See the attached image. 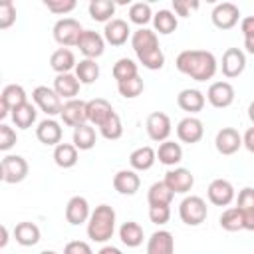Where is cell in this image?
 Wrapping results in <instances>:
<instances>
[{"label": "cell", "instance_id": "1", "mask_svg": "<svg viewBox=\"0 0 254 254\" xmlns=\"http://www.w3.org/2000/svg\"><path fill=\"white\" fill-rule=\"evenodd\" d=\"M175 65L181 73L189 75L194 81L212 79L218 69V62H216L214 54L206 52V50H185L177 56Z\"/></svg>", "mask_w": 254, "mask_h": 254}, {"label": "cell", "instance_id": "2", "mask_svg": "<svg viewBox=\"0 0 254 254\" xmlns=\"http://www.w3.org/2000/svg\"><path fill=\"white\" fill-rule=\"evenodd\" d=\"M131 48H133V52H135V56L143 67L155 71V69H161L165 65V54L159 46V38H157L155 30L139 28L137 32H133Z\"/></svg>", "mask_w": 254, "mask_h": 254}, {"label": "cell", "instance_id": "3", "mask_svg": "<svg viewBox=\"0 0 254 254\" xmlns=\"http://www.w3.org/2000/svg\"><path fill=\"white\" fill-rule=\"evenodd\" d=\"M115 220L117 214L113 206L109 204L95 206V210H91V216L87 220V236L93 242H107L115 232Z\"/></svg>", "mask_w": 254, "mask_h": 254}, {"label": "cell", "instance_id": "4", "mask_svg": "<svg viewBox=\"0 0 254 254\" xmlns=\"http://www.w3.org/2000/svg\"><path fill=\"white\" fill-rule=\"evenodd\" d=\"M179 216L181 220L187 224V226H198L206 220L208 216V208H206V202L202 196H196V194H190V196H185L179 204Z\"/></svg>", "mask_w": 254, "mask_h": 254}, {"label": "cell", "instance_id": "5", "mask_svg": "<svg viewBox=\"0 0 254 254\" xmlns=\"http://www.w3.org/2000/svg\"><path fill=\"white\" fill-rule=\"evenodd\" d=\"M28 177V161L22 155H6L0 163V179L8 185L22 183Z\"/></svg>", "mask_w": 254, "mask_h": 254}, {"label": "cell", "instance_id": "6", "mask_svg": "<svg viewBox=\"0 0 254 254\" xmlns=\"http://www.w3.org/2000/svg\"><path fill=\"white\" fill-rule=\"evenodd\" d=\"M81 32H83V28L75 18H62L54 24V40L62 48L77 46V40H79Z\"/></svg>", "mask_w": 254, "mask_h": 254}, {"label": "cell", "instance_id": "7", "mask_svg": "<svg viewBox=\"0 0 254 254\" xmlns=\"http://www.w3.org/2000/svg\"><path fill=\"white\" fill-rule=\"evenodd\" d=\"M32 99L34 103L48 115V117H54V115H60L62 113V97L54 91V87H48V85H38L34 91H32Z\"/></svg>", "mask_w": 254, "mask_h": 254}, {"label": "cell", "instance_id": "8", "mask_svg": "<svg viewBox=\"0 0 254 254\" xmlns=\"http://www.w3.org/2000/svg\"><path fill=\"white\" fill-rule=\"evenodd\" d=\"M145 129H147V135H149L151 141L163 143V141H169V135L173 131V125H171V119H169L167 113L153 111V113H149V117L145 121Z\"/></svg>", "mask_w": 254, "mask_h": 254}, {"label": "cell", "instance_id": "9", "mask_svg": "<svg viewBox=\"0 0 254 254\" xmlns=\"http://www.w3.org/2000/svg\"><path fill=\"white\" fill-rule=\"evenodd\" d=\"M28 103V95H26V89L18 83H10L2 89V95H0V119H4L8 113H12L14 109H18L20 105Z\"/></svg>", "mask_w": 254, "mask_h": 254}, {"label": "cell", "instance_id": "10", "mask_svg": "<svg viewBox=\"0 0 254 254\" xmlns=\"http://www.w3.org/2000/svg\"><path fill=\"white\" fill-rule=\"evenodd\" d=\"M77 48L87 60H97L105 52V38L95 30H83L77 40Z\"/></svg>", "mask_w": 254, "mask_h": 254}, {"label": "cell", "instance_id": "11", "mask_svg": "<svg viewBox=\"0 0 254 254\" xmlns=\"http://www.w3.org/2000/svg\"><path fill=\"white\" fill-rule=\"evenodd\" d=\"M64 125L67 127H79V125H85L89 123L87 121V101H81V99H69L64 103L62 107V113H60Z\"/></svg>", "mask_w": 254, "mask_h": 254}, {"label": "cell", "instance_id": "12", "mask_svg": "<svg viewBox=\"0 0 254 254\" xmlns=\"http://www.w3.org/2000/svg\"><path fill=\"white\" fill-rule=\"evenodd\" d=\"M210 18H212V24H214L218 30H230V28H234V26L238 24V20H240V10H238V6L232 4V2H220V4L214 6Z\"/></svg>", "mask_w": 254, "mask_h": 254}, {"label": "cell", "instance_id": "13", "mask_svg": "<svg viewBox=\"0 0 254 254\" xmlns=\"http://www.w3.org/2000/svg\"><path fill=\"white\" fill-rule=\"evenodd\" d=\"M206 196L216 206H228L234 200L236 192H234V187H232L230 181H226V179H214L208 185V189H206Z\"/></svg>", "mask_w": 254, "mask_h": 254}, {"label": "cell", "instance_id": "14", "mask_svg": "<svg viewBox=\"0 0 254 254\" xmlns=\"http://www.w3.org/2000/svg\"><path fill=\"white\" fill-rule=\"evenodd\" d=\"M206 99L212 107L224 109V107L232 105V101H234V87L228 81H214L206 89Z\"/></svg>", "mask_w": 254, "mask_h": 254}, {"label": "cell", "instance_id": "15", "mask_svg": "<svg viewBox=\"0 0 254 254\" xmlns=\"http://www.w3.org/2000/svg\"><path fill=\"white\" fill-rule=\"evenodd\" d=\"M202 135H204V125L198 117L189 115L177 123V137L183 143H189V145L198 143L202 139Z\"/></svg>", "mask_w": 254, "mask_h": 254}, {"label": "cell", "instance_id": "16", "mask_svg": "<svg viewBox=\"0 0 254 254\" xmlns=\"http://www.w3.org/2000/svg\"><path fill=\"white\" fill-rule=\"evenodd\" d=\"M163 181L167 183V187H169L173 192H179V194L189 192V190L192 189V185H194L192 173H190L189 169H185V167H175V169L167 171Z\"/></svg>", "mask_w": 254, "mask_h": 254}, {"label": "cell", "instance_id": "17", "mask_svg": "<svg viewBox=\"0 0 254 254\" xmlns=\"http://www.w3.org/2000/svg\"><path fill=\"white\" fill-rule=\"evenodd\" d=\"M214 147L220 155H234L242 147V135L234 127H222L214 137Z\"/></svg>", "mask_w": 254, "mask_h": 254}, {"label": "cell", "instance_id": "18", "mask_svg": "<svg viewBox=\"0 0 254 254\" xmlns=\"http://www.w3.org/2000/svg\"><path fill=\"white\" fill-rule=\"evenodd\" d=\"M89 216H91V210H89V202H87L85 196L75 194V196H71L67 200V204H65V220L69 224L79 226V224L87 222Z\"/></svg>", "mask_w": 254, "mask_h": 254}, {"label": "cell", "instance_id": "19", "mask_svg": "<svg viewBox=\"0 0 254 254\" xmlns=\"http://www.w3.org/2000/svg\"><path fill=\"white\" fill-rule=\"evenodd\" d=\"M220 67H222V73L226 77H230V79L232 77H238L244 71V67H246V56H244V52L240 48H228L222 54Z\"/></svg>", "mask_w": 254, "mask_h": 254}, {"label": "cell", "instance_id": "20", "mask_svg": "<svg viewBox=\"0 0 254 254\" xmlns=\"http://www.w3.org/2000/svg\"><path fill=\"white\" fill-rule=\"evenodd\" d=\"M131 36H133V34H131L129 24H127L125 20H121V18H113V20L107 22L105 28H103V38H105V42L111 44V46H123Z\"/></svg>", "mask_w": 254, "mask_h": 254}, {"label": "cell", "instance_id": "21", "mask_svg": "<svg viewBox=\"0 0 254 254\" xmlns=\"http://www.w3.org/2000/svg\"><path fill=\"white\" fill-rule=\"evenodd\" d=\"M62 135H64V131H62L60 123L56 119H52V117L40 121L38 127H36L38 141L44 143V145H48V147H58L62 143Z\"/></svg>", "mask_w": 254, "mask_h": 254}, {"label": "cell", "instance_id": "22", "mask_svg": "<svg viewBox=\"0 0 254 254\" xmlns=\"http://www.w3.org/2000/svg\"><path fill=\"white\" fill-rule=\"evenodd\" d=\"M141 187V179L137 175V171L133 169H121L113 175V189L119 192V194H135Z\"/></svg>", "mask_w": 254, "mask_h": 254}, {"label": "cell", "instance_id": "23", "mask_svg": "<svg viewBox=\"0 0 254 254\" xmlns=\"http://www.w3.org/2000/svg\"><path fill=\"white\" fill-rule=\"evenodd\" d=\"M206 99H204V93L198 91V89H192V87H187V89H181L179 95H177V105L187 111V113H198L202 111Z\"/></svg>", "mask_w": 254, "mask_h": 254}, {"label": "cell", "instance_id": "24", "mask_svg": "<svg viewBox=\"0 0 254 254\" xmlns=\"http://www.w3.org/2000/svg\"><path fill=\"white\" fill-rule=\"evenodd\" d=\"M147 254H175V238L169 230H155L147 240Z\"/></svg>", "mask_w": 254, "mask_h": 254}, {"label": "cell", "instance_id": "25", "mask_svg": "<svg viewBox=\"0 0 254 254\" xmlns=\"http://www.w3.org/2000/svg\"><path fill=\"white\" fill-rule=\"evenodd\" d=\"M79 85L81 81L75 77V73H60L54 79V91L62 97V99H75V95L79 93Z\"/></svg>", "mask_w": 254, "mask_h": 254}, {"label": "cell", "instance_id": "26", "mask_svg": "<svg viewBox=\"0 0 254 254\" xmlns=\"http://www.w3.org/2000/svg\"><path fill=\"white\" fill-rule=\"evenodd\" d=\"M113 113V107L107 99L103 97H95V99H89L87 101V121L95 127H101L107 117Z\"/></svg>", "mask_w": 254, "mask_h": 254}, {"label": "cell", "instance_id": "27", "mask_svg": "<svg viewBox=\"0 0 254 254\" xmlns=\"http://www.w3.org/2000/svg\"><path fill=\"white\" fill-rule=\"evenodd\" d=\"M75 65H77V62H75V56H73V52L69 48H58L50 56V67L58 75L60 73H69Z\"/></svg>", "mask_w": 254, "mask_h": 254}, {"label": "cell", "instance_id": "28", "mask_svg": "<svg viewBox=\"0 0 254 254\" xmlns=\"http://www.w3.org/2000/svg\"><path fill=\"white\" fill-rule=\"evenodd\" d=\"M175 192L167 187L165 181H157L147 190V202L149 206H171Z\"/></svg>", "mask_w": 254, "mask_h": 254}, {"label": "cell", "instance_id": "29", "mask_svg": "<svg viewBox=\"0 0 254 254\" xmlns=\"http://www.w3.org/2000/svg\"><path fill=\"white\" fill-rule=\"evenodd\" d=\"M155 161H157V151L149 145L139 147L129 155V165L133 171H149L155 165Z\"/></svg>", "mask_w": 254, "mask_h": 254}, {"label": "cell", "instance_id": "30", "mask_svg": "<svg viewBox=\"0 0 254 254\" xmlns=\"http://www.w3.org/2000/svg\"><path fill=\"white\" fill-rule=\"evenodd\" d=\"M14 238L20 246H36L40 242V228L30 220L18 222L14 226Z\"/></svg>", "mask_w": 254, "mask_h": 254}, {"label": "cell", "instance_id": "31", "mask_svg": "<svg viewBox=\"0 0 254 254\" xmlns=\"http://www.w3.org/2000/svg\"><path fill=\"white\" fill-rule=\"evenodd\" d=\"M157 159L167 167H175L183 161V147L175 141H163L157 149Z\"/></svg>", "mask_w": 254, "mask_h": 254}, {"label": "cell", "instance_id": "32", "mask_svg": "<svg viewBox=\"0 0 254 254\" xmlns=\"http://www.w3.org/2000/svg\"><path fill=\"white\" fill-rule=\"evenodd\" d=\"M119 238L127 248H137L143 244V228L135 220H127L119 228Z\"/></svg>", "mask_w": 254, "mask_h": 254}, {"label": "cell", "instance_id": "33", "mask_svg": "<svg viewBox=\"0 0 254 254\" xmlns=\"http://www.w3.org/2000/svg\"><path fill=\"white\" fill-rule=\"evenodd\" d=\"M54 161L62 169H71L77 163V147L73 143H60L54 147Z\"/></svg>", "mask_w": 254, "mask_h": 254}, {"label": "cell", "instance_id": "34", "mask_svg": "<svg viewBox=\"0 0 254 254\" xmlns=\"http://www.w3.org/2000/svg\"><path fill=\"white\" fill-rule=\"evenodd\" d=\"M179 26V20H177V14L171 12V10H159L157 14H153V28L155 32L163 34V36H169L177 30Z\"/></svg>", "mask_w": 254, "mask_h": 254}, {"label": "cell", "instance_id": "35", "mask_svg": "<svg viewBox=\"0 0 254 254\" xmlns=\"http://www.w3.org/2000/svg\"><path fill=\"white\" fill-rule=\"evenodd\" d=\"M95 141H97V135H95V129L93 125L85 123V125H79L73 129V145L77 147V151H89L95 147Z\"/></svg>", "mask_w": 254, "mask_h": 254}, {"label": "cell", "instance_id": "36", "mask_svg": "<svg viewBox=\"0 0 254 254\" xmlns=\"http://www.w3.org/2000/svg\"><path fill=\"white\" fill-rule=\"evenodd\" d=\"M87 10H89V16H91V20H95V22H111L113 18V14H115V2H111V0H91L89 2V6H87Z\"/></svg>", "mask_w": 254, "mask_h": 254}, {"label": "cell", "instance_id": "37", "mask_svg": "<svg viewBox=\"0 0 254 254\" xmlns=\"http://www.w3.org/2000/svg\"><path fill=\"white\" fill-rule=\"evenodd\" d=\"M10 117H12V121H14V125H16L18 129H30V127L36 123L38 111H36V107L28 101V103L20 105L18 109H14V111L10 113Z\"/></svg>", "mask_w": 254, "mask_h": 254}, {"label": "cell", "instance_id": "38", "mask_svg": "<svg viewBox=\"0 0 254 254\" xmlns=\"http://www.w3.org/2000/svg\"><path fill=\"white\" fill-rule=\"evenodd\" d=\"M220 226L228 232H236V230H244V216L242 210L238 206H230L220 214Z\"/></svg>", "mask_w": 254, "mask_h": 254}, {"label": "cell", "instance_id": "39", "mask_svg": "<svg viewBox=\"0 0 254 254\" xmlns=\"http://www.w3.org/2000/svg\"><path fill=\"white\" fill-rule=\"evenodd\" d=\"M111 73H113V77L117 79V83L127 81V79L139 75V71H137V64H135L131 58H119V60L113 64Z\"/></svg>", "mask_w": 254, "mask_h": 254}, {"label": "cell", "instance_id": "40", "mask_svg": "<svg viewBox=\"0 0 254 254\" xmlns=\"http://www.w3.org/2000/svg\"><path fill=\"white\" fill-rule=\"evenodd\" d=\"M75 77L81 83H93L99 77V64L95 60H87V58L81 60L75 65Z\"/></svg>", "mask_w": 254, "mask_h": 254}, {"label": "cell", "instance_id": "41", "mask_svg": "<svg viewBox=\"0 0 254 254\" xmlns=\"http://www.w3.org/2000/svg\"><path fill=\"white\" fill-rule=\"evenodd\" d=\"M99 133H101V137L107 139V141H117V139L123 135V123H121V117L113 111V113L107 117V121L99 127Z\"/></svg>", "mask_w": 254, "mask_h": 254}, {"label": "cell", "instance_id": "42", "mask_svg": "<svg viewBox=\"0 0 254 254\" xmlns=\"http://www.w3.org/2000/svg\"><path fill=\"white\" fill-rule=\"evenodd\" d=\"M151 20H153V12L147 2H135L129 6V22L145 28V24H149Z\"/></svg>", "mask_w": 254, "mask_h": 254}, {"label": "cell", "instance_id": "43", "mask_svg": "<svg viewBox=\"0 0 254 254\" xmlns=\"http://www.w3.org/2000/svg\"><path fill=\"white\" fill-rule=\"evenodd\" d=\"M117 89H119V93H121L125 99H135V97H139V95L143 93L145 83H143V79H141L139 75H135V77H131V79H127V81L117 83Z\"/></svg>", "mask_w": 254, "mask_h": 254}, {"label": "cell", "instance_id": "44", "mask_svg": "<svg viewBox=\"0 0 254 254\" xmlns=\"http://www.w3.org/2000/svg\"><path fill=\"white\" fill-rule=\"evenodd\" d=\"M16 22V6L12 0H2L0 2V28L8 30Z\"/></svg>", "mask_w": 254, "mask_h": 254}, {"label": "cell", "instance_id": "45", "mask_svg": "<svg viewBox=\"0 0 254 254\" xmlns=\"http://www.w3.org/2000/svg\"><path fill=\"white\" fill-rule=\"evenodd\" d=\"M44 6L52 12V14H69L77 4H75V0H46L44 2Z\"/></svg>", "mask_w": 254, "mask_h": 254}, {"label": "cell", "instance_id": "46", "mask_svg": "<svg viewBox=\"0 0 254 254\" xmlns=\"http://www.w3.org/2000/svg\"><path fill=\"white\" fill-rule=\"evenodd\" d=\"M16 141H18L16 131H14L10 125L2 123V125H0V151H8V149H12V147L16 145Z\"/></svg>", "mask_w": 254, "mask_h": 254}, {"label": "cell", "instance_id": "47", "mask_svg": "<svg viewBox=\"0 0 254 254\" xmlns=\"http://www.w3.org/2000/svg\"><path fill=\"white\" fill-rule=\"evenodd\" d=\"M171 218V208L169 206H149V220L153 224H167Z\"/></svg>", "mask_w": 254, "mask_h": 254}, {"label": "cell", "instance_id": "48", "mask_svg": "<svg viewBox=\"0 0 254 254\" xmlns=\"http://www.w3.org/2000/svg\"><path fill=\"white\" fill-rule=\"evenodd\" d=\"M236 206H238L240 210H254V189H252V187H244V189L238 192Z\"/></svg>", "mask_w": 254, "mask_h": 254}, {"label": "cell", "instance_id": "49", "mask_svg": "<svg viewBox=\"0 0 254 254\" xmlns=\"http://www.w3.org/2000/svg\"><path fill=\"white\" fill-rule=\"evenodd\" d=\"M198 8V2H190V0H173V10L177 16L181 18H187L190 16V10H196Z\"/></svg>", "mask_w": 254, "mask_h": 254}, {"label": "cell", "instance_id": "50", "mask_svg": "<svg viewBox=\"0 0 254 254\" xmlns=\"http://www.w3.org/2000/svg\"><path fill=\"white\" fill-rule=\"evenodd\" d=\"M64 254H93V250H91V246H89L87 242H83V240H71V242L65 244Z\"/></svg>", "mask_w": 254, "mask_h": 254}, {"label": "cell", "instance_id": "51", "mask_svg": "<svg viewBox=\"0 0 254 254\" xmlns=\"http://www.w3.org/2000/svg\"><path fill=\"white\" fill-rule=\"evenodd\" d=\"M240 30H242L244 38L254 36V16H246V18H242V22H240Z\"/></svg>", "mask_w": 254, "mask_h": 254}, {"label": "cell", "instance_id": "52", "mask_svg": "<svg viewBox=\"0 0 254 254\" xmlns=\"http://www.w3.org/2000/svg\"><path fill=\"white\" fill-rule=\"evenodd\" d=\"M242 145H244L250 153H254V125H252V127H248V129H246V133L242 135Z\"/></svg>", "mask_w": 254, "mask_h": 254}, {"label": "cell", "instance_id": "53", "mask_svg": "<svg viewBox=\"0 0 254 254\" xmlns=\"http://www.w3.org/2000/svg\"><path fill=\"white\" fill-rule=\"evenodd\" d=\"M244 216V230L254 232V210H242Z\"/></svg>", "mask_w": 254, "mask_h": 254}, {"label": "cell", "instance_id": "54", "mask_svg": "<svg viewBox=\"0 0 254 254\" xmlns=\"http://www.w3.org/2000/svg\"><path fill=\"white\" fill-rule=\"evenodd\" d=\"M244 50H246L248 54H252V56H254V36L244 38Z\"/></svg>", "mask_w": 254, "mask_h": 254}, {"label": "cell", "instance_id": "55", "mask_svg": "<svg viewBox=\"0 0 254 254\" xmlns=\"http://www.w3.org/2000/svg\"><path fill=\"white\" fill-rule=\"evenodd\" d=\"M97 254H123L119 248H115V246H103Z\"/></svg>", "mask_w": 254, "mask_h": 254}, {"label": "cell", "instance_id": "56", "mask_svg": "<svg viewBox=\"0 0 254 254\" xmlns=\"http://www.w3.org/2000/svg\"><path fill=\"white\" fill-rule=\"evenodd\" d=\"M6 242H8V228H6V226H2V240H0V248H4V246H6Z\"/></svg>", "mask_w": 254, "mask_h": 254}, {"label": "cell", "instance_id": "57", "mask_svg": "<svg viewBox=\"0 0 254 254\" xmlns=\"http://www.w3.org/2000/svg\"><path fill=\"white\" fill-rule=\"evenodd\" d=\"M248 117L254 123V101H250V105H248Z\"/></svg>", "mask_w": 254, "mask_h": 254}, {"label": "cell", "instance_id": "58", "mask_svg": "<svg viewBox=\"0 0 254 254\" xmlns=\"http://www.w3.org/2000/svg\"><path fill=\"white\" fill-rule=\"evenodd\" d=\"M40 254H58V252H54V250H44V252H40Z\"/></svg>", "mask_w": 254, "mask_h": 254}]
</instances>
